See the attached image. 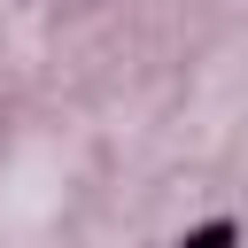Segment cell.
<instances>
[{"mask_svg": "<svg viewBox=\"0 0 248 248\" xmlns=\"http://www.w3.org/2000/svg\"><path fill=\"white\" fill-rule=\"evenodd\" d=\"M232 240H240V225H232V217H209V225H194L178 248H232Z\"/></svg>", "mask_w": 248, "mask_h": 248, "instance_id": "cell-1", "label": "cell"}]
</instances>
